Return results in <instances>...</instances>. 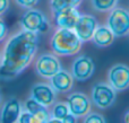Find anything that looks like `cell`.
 <instances>
[{
  "label": "cell",
  "mask_w": 129,
  "mask_h": 123,
  "mask_svg": "<svg viewBox=\"0 0 129 123\" xmlns=\"http://www.w3.org/2000/svg\"><path fill=\"white\" fill-rule=\"evenodd\" d=\"M18 121L20 123H39V121L36 120V117L34 116L32 113H29L28 111L20 113L19 117H18Z\"/></svg>",
  "instance_id": "20"
},
{
  "label": "cell",
  "mask_w": 129,
  "mask_h": 123,
  "mask_svg": "<svg viewBox=\"0 0 129 123\" xmlns=\"http://www.w3.org/2000/svg\"><path fill=\"white\" fill-rule=\"evenodd\" d=\"M39 47L35 32L22 31L7 42L0 63V79L10 80L20 75L34 59Z\"/></svg>",
  "instance_id": "1"
},
{
  "label": "cell",
  "mask_w": 129,
  "mask_h": 123,
  "mask_svg": "<svg viewBox=\"0 0 129 123\" xmlns=\"http://www.w3.org/2000/svg\"><path fill=\"white\" fill-rule=\"evenodd\" d=\"M76 121V116H74L71 113H69L67 116H64L63 119H62V121L61 122H63V123H74Z\"/></svg>",
  "instance_id": "25"
},
{
  "label": "cell",
  "mask_w": 129,
  "mask_h": 123,
  "mask_svg": "<svg viewBox=\"0 0 129 123\" xmlns=\"http://www.w3.org/2000/svg\"><path fill=\"white\" fill-rule=\"evenodd\" d=\"M82 0H51V9L53 13L61 9L66 8V7H76L77 5L80 4Z\"/></svg>",
  "instance_id": "18"
},
{
  "label": "cell",
  "mask_w": 129,
  "mask_h": 123,
  "mask_svg": "<svg viewBox=\"0 0 129 123\" xmlns=\"http://www.w3.org/2000/svg\"><path fill=\"white\" fill-rule=\"evenodd\" d=\"M7 32H8V28H7L6 23H5L2 19H0V42L4 41V38L6 37Z\"/></svg>",
  "instance_id": "23"
},
{
  "label": "cell",
  "mask_w": 129,
  "mask_h": 123,
  "mask_svg": "<svg viewBox=\"0 0 129 123\" xmlns=\"http://www.w3.org/2000/svg\"><path fill=\"white\" fill-rule=\"evenodd\" d=\"M95 65L91 56L88 55H80L75 59L73 62V77L79 81H85L92 77L94 74Z\"/></svg>",
  "instance_id": "8"
},
{
  "label": "cell",
  "mask_w": 129,
  "mask_h": 123,
  "mask_svg": "<svg viewBox=\"0 0 129 123\" xmlns=\"http://www.w3.org/2000/svg\"><path fill=\"white\" fill-rule=\"evenodd\" d=\"M54 14V23L59 28H70L73 29L79 18V13L76 7H66Z\"/></svg>",
  "instance_id": "11"
},
{
  "label": "cell",
  "mask_w": 129,
  "mask_h": 123,
  "mask_svg": "<svg viewBox=\"0 0 129 123\" xmlns=\"http://www.w3.org/2000/svg\"><path fill=\"white\" fill-rule=\"evenodd\" d=\"M108 80L116 90L122 92L129 88V67L122 63L114 65L108 72Z\"/></svg>",
  "instance_id": "6"
},
{
  "label": "cell",
  "mask_w": 129,
  "mask_h": 123,
  "mask_svg": "<svg viewBox=\"0 0 129 123\" xmlns=\"http://www.w3.org/2000/svg\"><path fill=\"white\" fill-rule=\"evenodd\" d=\"M67 105H68L69 112L76 117L85 116L88 114L91 103L87 96L82 93H74L69 95L67 98Z\"/></svg>",
  "instance_id": "9"
},
{
  "label": "cell",
  "mask_w": 129,
  "mask_h": 123,
  "mask_svg": "<svg viewBox=\"0 0 129 123\" xmlns=\"http://www.w3.org/2000/svg\"><path fill=\"white\" fill-rule=\"evenodd\" d=\"M118 0H92L93 7L99 11H109L114 8Z\"/></svg>",
  "instance_id": "19"
},
{
  "label": "cell",
  "mask_w": 129,
  "mask_h": 123,
  "mask_svg": "<svg viewBox=\"0 0 129 123\" xmlns=\"http://www.w3.org/2000/svg\"><path fill=\"white\" fill-rule=\"evenodd\" d=\"M84 121L86 123H105L107 120H105L101 114L91 113V114H87V116L84 119Z\"/></svg>",
  "instance_id": "21"
},
{
  "label": "cell",
  "mask_w": 129,
  "mask_h": 123,
  "mask_svg": "<svg viewBox=\"0 0 129 123\" xmlns=\"http://www.w3.org/2000/svg\"><path fill=\"white\" fill-rule=\"evenodd\" d=\"M69 108L67 103H58L53 106L52 108V119L51 120H56V121H62V119L64 116L69 114Z\"/></svg>",
  "instance_id": "17"
},
{
  "label": "cell",
  "mask_w": 129,
  "mask_h": 123,
  "mask_svg": "<svg viewBox=\"0 0 129 123\" xmlns=\"http://www.w3.org/2000/svg\"><path fill=\"white\" fill-rule=\"evenodd\" d=\"M123 121H125L126 123H129V111H128V112H126L125 117H123Z\"/></svg>",
  "instance_id": "26"
},
{
  "label": "cell",
  "mask_w": 129,
  "mask_h": 123,
  "mask_svg": "<svg viewBox=\"0 0 129 123\" xmlns=\"http://www.w3.org/2000/svg\"><path fill=\"white\" fill-rule=\"evenodd\" d=\"M35 70L36 74L42 78H51L61 70L60 61L52 54H42L36 60Z\"/></svg>",
  "instance_id": "7"
},
{
  "label": "cell",
  "mask_w": 129,
  "mask_h": 123,
  "mask_svg": "<svg viewBox=\"0 0 129 123\" xmlns=\"http://www.w3.org/2000/svg\"><path fill=\"white\" fill-rule=\"evenodd\" d=\"M1 99H2V93H1V90H0V102H1Z\"/></svg>",
  "instance_id": "27"
},
{
  "label": "cell",
  "mask_w": 129,
  "mask_h": 123,
  "mask_svg": "<svg viewBox=\"0 0 129 123\" xmlns=\"http://www.w3.org/2000/svg\"><path fill=\"white\" fill-rule=\"evenodd\" d=\"M93 42L100 47H107L111 45L114 41V34L109 27L101 26L95 29L93 34Z\"/></svg>",
  "instance_id": "16"
},
{
  "label": "cell",
  "mask_w": 129,
  "mask_h": 123,
  "mask_svg": "<svg viewBox=\"0 0 129 123\" xmlns=\"http://www.w3.org/2000/svg\"><path fill=\"white\" fill-rule=\"evenodd\" d=\"M51 86L56 92L67 93L71 89L74 83V77L68 71L60 70L51 77Z\"/></svg>",
  "instance_id": "14"
},
{
  "label": "cell",
  "mask_w": 129,
  "mask_h": 123,
  "mask_svg": "<svg viewBox=\"0 0 129 123\" xmlns=\"http://www.w3.org/2000/svg\"><path fill=\"white\" fill-rule=\"evenodd\" d=\"M39 1H40V0H16V2H17L20 7L27 8V9L33 8L34 6H36V5L39 4Z\"/></svg>",
  "instance_id": "22"
},
{
  "label": "cell",
  "mask_w": 129,
  "mask_h": 123,
  "mask_svg": "<svg viewBox=\"0 0 129 123\" xmlns=\"http://www.w3.org/2000/svg\"><path fill=\"white\" fill-rule=\"evenodd\" d=\"M96 28H98V20L92 15L79 16L75 27H74L76 34L82 40V42H86V41L91 40Z\"/></svg>",
  "instance_id": "10"
},
{
  "label": "cell",
  "mask_w": 129,
  "mask_h": 123,
  "mask_svg": "<svg viewBox=\"0 0 129 123\" xmlns=\"http://www.w3.org/2000/svg\"><path fill=\"white\" fill-rule=\"evenodd\" d=\"M22 26L24 29L31 32H35V33H45L49 31V22L44 17L40 10L36 9H28L26 10L22 16Z\"/></svg>",
  "instance_id": "3"
},
{
  "label": "cell",
  "mask_w": 129,
  "mask_h": 123,
  "mask_svg": "<svg viewBox=\"0 0 129 123\" xmlns=\"http://www.w3.org/2000/svg\"><path fill=\"white\" fill-rule=\"evenodd\" d=\"M20 102L17 98H10L4 104L0 113V121L2 123H14L18 121L20 115Z\"/></svg>",
  "instance_id": "13"
},
{
  "label": "cell",
  "mask_w": 129,
  "mask_h": 123,
  "mask_svg": "<svg viewBox=\"0 0 129 123\" xmlns=\"http://www.w3.org/2000/svg\"><path fill=\"white\" fill-rule=\"evenodd\" d=\"M31 95L32 98H34L40 104L47 106V107L53 105L56 102L54 89L52 88V86H49L47 84H35L32 87Z\"/></svg>",
  "instance_id": "12"
},
{
  "label": "cell",
  "mask_w": 129,
  "mask_h": 123,
  "mask_svg": "<svg viewBox=\"0 0 129 123\" xmlns=\"http://www.w3.org/2000/svg\"><path fill=\"white\" fill-rule=\"evenodd\" d=\"M108 27L114 36H125L129 33V13L122 8H117L108 17Z\"/></svg>",
  "instance_id": "5"
},
{
  "label": "cell",
  "mask_w": 129,
  "mask_h": 123,
  "mask_svg": "<svg viewBox=\"0 0 129 123\" xmlns=\"http://www.w3.org/2000/svg\"><path fill=\"white\" fill-rule=\"evenodd\" d=\"M9 7V0H0V15L5 14Z\"/></svg>",
  "instance_id": "24"
},
{
  "label": "cell",
  "mask_w": 129,
  "mask_h": 123,
  "mask_svg": "<svg viewBox=\"0 0 129 123\" xmlns=\"http://www.w3.org/2000/svg\"><path fill=\"white\" fill-rule=\"evenodd\" d=\"M92 99L93 103L101 110L110 107L116 101V92L111 85L99 83L92 88Z\"/></svg>",
  "instance_id": "4"
},
{
  "label": "cell",
  "mask_w": 129,
  "mask_h": 123,
  "mask_svg": "<svg viewBox=\"0 0 129 123\" xmlns=\"http://www.w3.org/2000/svg\"><path fill=\"white\" fill-rule=\"evenodd\" d=\"M52 51L58 55H73L82 47V40L70 28H59L50 41Z\"/></svg>",
  "instance_id": "2"
},
{
  "label": "cell",
  "mask_w": 129,
  "mask_h": 123,
  "mask_svg": "<svg viewBox=\"0 0 129 123\" xmlns=\"http://www.w3.org/2000/svg\"><path fill=\"white\" fill-rule=\"evenodd\" d=\"M25 108H26V111H28L29 113H32L36 117L39 123H44L50 121V116H49L50 114L48 112L47 106L40 104L38 101H35L32 97L25 102Z\"/></svg>",
  "instance_id": "15"
}]
</instances>
